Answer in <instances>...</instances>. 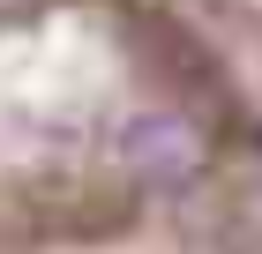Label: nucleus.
Masks as SVG:
<instances>
[{
    "label": "nucleus",
    "instance_id": "f257e3e1",
    "mask_svg": "<svg viewBox=\"0 0 262 254\" xmlns=\"http://www.w3.org/2000/svg\"><path fill=\"white\" fill-rule=\"evenodd\" d=\"M120 165L142 179H180L202 165V135L187 112H135L120 127Z\"/></svg>",
    "mask_w": 262,
    "mask_h": 254
},
{
    "label": "nucleus",
    "instance_id": "f03ea898",
    "mask_svg": "<svg viewBox=\"0 0 262 254\" xmlns=\"http://www.w3.org/2000/svg\"><path fill=\"white\" fill-rule=\"evenodd\" d=\"M45 0H0V22H15V15H38Z\"/></svg>",
    "mask_w": 262,
    "mask_h": 254
}]
</instances>
